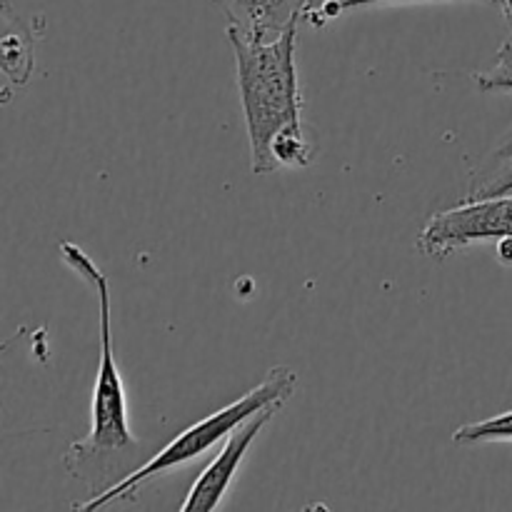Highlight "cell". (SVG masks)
<instances>
[{"instance_id": "11", "label": "cell", "mask_w": 512, "mask_h": 512, "mask_svg": "<svg viewBox=\"0 0 512 512\" xmlns=\"http://www.w3.org/2000/svg\"><path fill=\"white\" fill-rule=\"evenodd\" d=\"M378 3H405V0H310L303 10V23H308L310 28L320 30L328 23H333L335 18H340L343 13L355 8H365V5H378ZM490 3H500L503 0H490Z\"/></svg>"}, {"instance_id": "10", "label": "cell", "mask_w": 512, "mask_h": 512, "mask_svg": "<svg viewBox=\"0 0 512 512\" xmlns=\"http://www.w3.org/2000/svg\"><path fill=\"white\" fill-rule=\"evenodd\" d=\"M273 160L278 168H308L313 163V145H310L308 135L303 128L285 130L273 140Z\"/></svg>"}, {"instance_id": "5", "label": "cell", "mask_w": 512, "mask_h": 512, "mask_svg": "<svg viewBox=\"0 0 512 512\" xmlns=\"http://www.w3.org/2000/svg\"><path fill=\"white\" fill-rule=\"evenodd\" d=\"M283 405L285 403H273V405H268V408L258 410L253 418L245 420L243 425H238V428H235L233 433L225 438L223 450H220V453L215 455L213 463H210L208 468L198 475V480L193 483V488H190L188 498L183 500L180 510L183 512H210L223 503L225 493H228L235 473L240 470V463H243L245 455H248L250 445L255 443V438L260 435V430H263L265 425H268L270 420H273L275 415L283 410Z\"/></svg>"}, {"instance_id": "15", "label": "cell", "mask_w": 512, "mask_h": 512, "mask_svg": "<svg viewBox=\"0 0 512 512\" xmlns=\"http://www.w3.org/2000/svg\"><path fill=\"white\" fill-rule=\"evenodd\" d=\"M503 8H505V18H508L510 30H512V0H503Z\"/></svg>"}, {"instance_id": "13", "label": "cell", "mask_w": 512, "mask_h": 512, "mask_svg": "<svg viewBox=\"0 0 512 512\" xmlns=\"http://www.w3.org/2000/svg\"><path fill=\"white\" fill-rule=\"evenodd\" d=\"M490 155H495V158H505V155H512V125L508 130H505V135L500 138L498 148H495Z\"/></svg>"}, {"instance_id": "14", "label": "cell", "mask_w": 512, "mask_h": 512, "mask_svg": "<svg viewBox=\"0 0 512 512\" xmlns=\"http://www.w3.org/2000/svg\"><path fill=\"white\" fill-rule=\"evenodd\" d=\"M498 260L505 265H512V235L498 240Z\"/></svg>"}, {"instance_id": "12", "label": "cell", "mask_w": 512, "mask_h": 512, "mask_svg": "<svg viewBox=\"0 0 512 512\" xmlns=\"http://www.w3.org/2000/svg\"><path fill=\"white\" fill-rule=\"evenodd\" d=\"M475 85L483 93H493V90H512V40H505L498 50V63L490 70L473 75Z\"/></svg>"}, {"instance_id": "6", "label": "cell", "mask_w": 512, "mask_h": 512, "mask_svg": "<svg viewBox=\"0 0 512 512\" xmlns=\"http://www.w3.org/2000/svg\"><path fill=\"white\" fill-rule=\"evenodd\" d=\"M228 20V30L255 43L280 38L290 25L300 23L310 0H213Z\"/></svg>"}, {"instance_id": "4", "label": "cell", "mask_w": 512, "mask_h": 512, "mask_svg": "<svg viewBox=\"0 0 512 512\" xmlns=\"http://www.w3.org/2000/svg\"><path fill=\"white\" fill-rule=\"evenodd\" d=\"M508 235H512V193L463 200L458 208L435 213L420 230L418 250L428 258L445 260L473 243L500 240Z\"/></svg>"}, {"instance_id": "1", "label": "cell", "mask_w": 512, "mask_h": 512, "mask_svg": "<svg viewBox=\"0 0 512 512\" xmlns=\"http://www.w3.org/2000/svg\"><path fill=\"white\" fill-rule=\"evenodd\" d=\"M60 258L75 275L93 285L100 310V363L95 375L93 400H90V430L83 440H75L65 453L63 465L73 478L88 483L90 473L100 468H115L118 460L130 458L140 450L138 438L128 423V398H125L123 375L115 363L113 308H110V285L95 260L75 243H60Z\"/></svg>"}, {"instance_id": "2", "label": "cell", "mask_w": 512, "mask_h": 512, "mask_svg": "<svg viewBox=\"0 0 512 512\" xmlns=\"http://www.w3.org/2000/svg\"><path fill=\"white\" fill-rule=\"evenodd\" d=\"M228 40L238 65L240 105L250 140V170L255 175H270L278 170L270 153L273 140L285 130L303 128V95L295 63L298 23L268 43H255L235 30H228Z\"/></svg>"}, {"instance_id": "7", "label": "cell", "mask_w": 512, "mask_h": 512, "mask_svg": "<svg viewBox=\"0 0 512 512\" xmlns=\"http://www.w3.org/2000/svg\"><path fill=\"white\" fill-rule=\"evenodd\" d=\"M505 193H512V155H505V158L488 155L473 173V178H470L465 200L495 198V195Z\"/></svg>"}, {"instance_id": "9", "label": "cell", "mask_w": 512, "mask_h": 512, "mask_svg": "<svg viewBox=\"0 0 512 512\" xmlns=\"http://www.w3.org/2000/svg\"><path fill=\"white\" fill-rule=\"evenodd\" d=\"M453 443L458 445L512 443V410L510 413L495 415V418L463 425V428H458L453 433Z\"/></svg>"}, {"instance_id": "3", "label": "cell", "mask_w": 512, "mask_h": 512, "mask_svg": "<svg viewBox=\"0 0 512 512\" xmlns=\"http://www.w3.org/2000/svg\"><path fill=\"white\" fill-rule=\"evenodd\" d=\"M295 385H298V375L293 373V368L288 365H275L265 380L260 385H255L253 390L238 398L235 403L225 405V408L215 410L208 418L198 420L190 428H185L183 433L175 440H170L160 453H155L153 458L145 465L135 468L133 473L125 475L123 480H118L110 488L100 490L93 498L85 500V503H75L73 510H103L108 505L120 503V500H133L138 495V490H143L145 483L155 478H163V475L173 473V470L183 468V465L193 463L195 458H200L203 453H208L215 443L228 438L238 425H243L245 420L253 418L258 410L268 408L273 403H288L290 395L295 393Z\"/></svg>"}, {"instance_id": "8", "label": "cell", "mask_w": 512, "mask_h": 512, "mask_svg": "<svg viewBox=\"0 0 512 512\" xmlns=\"http://www.w3.org/2000/svg\"><path fill=\"white\" fill-rule=\"evenodd\" d=\"M3 70L15 85H23L33 73V43L23 28L8 30L3 38Z\"/></svg>"}]
</instances>
